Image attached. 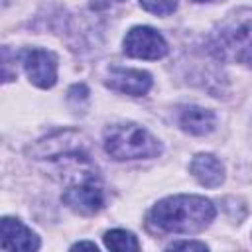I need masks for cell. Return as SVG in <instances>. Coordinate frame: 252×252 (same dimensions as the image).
<instances>
[{
	"label": "cell",
	"mask_w": 252,
	"mask_h": 252,
	"mask_svg": "<svg viewBox=\"0 0 252 252\" xmlns=\"http://www.w3.org/2000/svg\"><path fill=\"white\" fill-rule=\"evenodd\" d=\"M215 205L199 195H173L154 205L150 220L163 232L193 234L205 230L215 219Z\"/></svg>",
	"instance_id": "cell-1"
},
{
	"label": "cell",
	"mask_w": 252,
	"mask_h": 252,
	"mask_svg": "<svg viewBox=\"0 0 252 252\" xmlns=\"http://www.w3.org/2000/svg\"><path fill=\"white\" fill-rule=\"evenodd\" d=\"M211 49L224 61L246 63L252 57V8L228 14L215 30Z\"/></svg>",
	"instance_id": "cell-2"
},
{
	"label": "cell",
	"mask_w": 252,
	"mask_h": 252,
	"mask_svg": "<svg viewBox=\"0 0 252 252\" xmlns=\"http://www.w3.org/2000/svg\"><path fill=\"white\" fill-rule=\"evenodd\" d=\"M104 150L116 161L146 159L159 156L161 144L146 128L132 122H122L112 124L104 130Z\"/></svg>",
	"instance_id": "cell-3"
},
{
	"label": "cell",
	"mask_w": 252,
	"mask_h": 252,
	"mask_svg": "<svg viewBox=\"0 0 252 252\" xmlns=\"http://www.w3.org/2000/svg\"><path fill=\"white\" fill-rule=\"evenodd\" d=\"M124 53L136 59H161L167 55V43L158 30L136 26L124 37Z\"/></svg>",
	"instance_id": "cell-4"
},
{
	"label": "cell",
	"mask_w": 252,
	"mask_h": 252,
	"mask_svg": "<svg viewBox=\"0 0 252 252\" xmlns=\"http://www.w3.org/2000/svg\"><path fill=\"white\" fill-rule=\"evenodd\" d=\"M24 69L39 89H51L57 83V57L47 49H30L24 55Z\"/></svg>",
	"instance_id": "cell-5"
},
{
	"label": "cell",
	"mask_w": 252,
	"mask_h": 252,
	"mask_svg": "<svg viewBox=\"0 0 252 252\" xmlns=\"http://www.w3.org/2000/svg\"><path fill=\"white\" fill-rule=\"evenodd\" d=\"M106 85L122 94L130 96H142L152 87V75L140 69H122V67H110Z\"/></svg>",
	"instance_id": "cell-6"
},
{
	"label": "cell",
	"mask_w": 252,
	"mask_h": 252,
	"mask_svg": "<svg viewBox=\"0 0 252 252\" xmlns=\"http://www.w3.org/2000/svg\"><path fill=\"white\" fill-rule=\"evenodd\" d=\"M0 234H2V248L6 250H24L32 252L39 248V238L35 232H32L26 224H22L18 219L4 217L0 220Z\"/></svg>",
	"instance_id": "cell-7"
},
{
	"label": "cell",
	"mask_w": 252,
	"mask_h": 252,
	"mask_svg": "<svg viewBox=\"0 0 252 252\" xmlns=\"http://www.w3.org/2000/svg\"><path fill=\"white\" fill-rule=\"evenodd\" d=\"M177 124L187 134L205 136L215 130L217 116L213 110L203 108V106H183L177 114Z\"/></svg>",
	"instance_id": "cell-8"
},
{
	"label": "cell",
	"mask_w": 252,
	"mask_h": 252,
	"mask_svg": "<svg viewBox=\"0 0 252 252\" xmlns=\"http://www.w3.org/2000/svg\"><path fill=\"white\" fill-rule=\"evenodd\" d=\"M191 175L205 187H219L224 181V165L213 154H197L189 163Z\"/></svg>",
	"instance_id": "cell-9"
},
{
	"label": "cell",
	"mask_w": 252,
	"mask_h": 252,
	"mask_svg": "<svg viewBox=\"0 0 252 252\" xmlns=\"http://www.w3.org/2000/svg\"><path fill=\"white\" fill-rule=\"evenodd\" d=\"M104 246L116 252H130V250H140V242L136 240V236L128 230L122 228H114L108 230L104 234Z\"/></svg>",
	"instance_id": "cell-10"
},
{
	"label": "cell",
	"mask_w": 252,
	"mask_h": 252,
	"mask_svg": "<svg viewBox=\"0 0 252 252\" xmlns=\"http://www.w3.org/2000/svg\"><path fill=\"white\" fill-rule=\"evenodd\" d=\"M140 6L156 16H169L177 8V0H140Z\"/></svg>",
	"instance_id": "cell-11"
},
{
	"label": "cell",
	"mask_w": 252,
	"mask_h": 252,
	"mask_svg": "<svg viewBox=\"0 0 252 252\" xmlns=\"http://www.w3.org/2000/svg\"><path fill=\"white\" fill-rule=\"evenodd\" d=\"M67 98H69V104H71L73 108H79V100L87 102V98H89V91H87L85 85H75V87H71Z\"/></svg>",
	"instance_id": "cell-12"
},
{
	"label": "cell",
	"mask_w": 252,
	"mask_h": 252,
	"mask_svg": "<svg viewBox=\"0 0 252 252\" xmlns=\"http://www.w3.org/2000/svg\"><path fill=\"white\" fill-rule=\"evenodd\" d=\"M167 248L169 250H179V248L181 250H207V244H203V242H191V240L187 242L185 240V242H171Z\"/></svg>",
	"instance_id": "cell-13"
},
{
	"label": "cell",
	"mask_w": 252,
	"mask_h": 252,
	"mask_svg": "<svg viewBox=\"0 0 252 252\" xmlns=\"http://www.w3.org/2000/svg\"><path fill=\"white\" fill-rule=\"evenodd\" d=\"M83 248H89V250L96 252V244L94 242H77V244H73V250H83Z\"/></svg>",
	"instance_id": "cell-14"
},
{
	"label": "cell",
	"mask_w": 252,
	"mask_h": 252,
	"mask_svg": "<svg viewBox=\"0 0 252 252\" xmlns=\"http://www.w3.org/2000/svg\"><path fill=\"white\" fill-rule=\"evenodd\" d=\"M246 65H250V67H252V57H250V59L246 61Z\"/></svg>",
	"instance_id": "cell-15"
},
{
	"label": "cell",
	"mask_w": 252,
	"mask_h": 252,
	"mask_svg": "<svg viewBox=\"0 0 252 252\" xmlns=\"http://www.w3.org/2000/svg\"><path fill=\"white\" fill-rule=\"evenodd\" d=\"M195 2H207V0H195Z\"/></svg>",
	"instance_id": "cell-16"
}]
</instances>
